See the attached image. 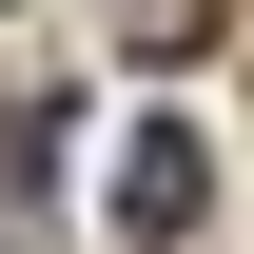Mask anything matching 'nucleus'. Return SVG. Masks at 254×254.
Returning <instances> with one entry per match:
<instances>
[{
    "label": "nucleus",
    "mask_w": 254,
    "mask_h": 254,
    "mask_svg": "<svg viewBox=\"0 0 254 254\" xmlns=\"http://www.w3.org/2000/svg\"><path fill=\"white\" fill-rule=\"evenodd\" d=\"M137 39H176V59H195V39H215V0H137Z\"/></svg>",
    "instance_id": "2"
},
{
    "label": "nucleus",
    "mask_w": 254,
    "mask_h": 254,
    "mask_svg": "<svg viewBox=\"0 0 254 254\" xmlns=\"http://www.w3.org/2000/svg\"><path fill=\"white\" fill-rule=\"evenodd\" d=\"M195 215H215V157H195V118H157V137H137V157H118V235H195Z\"/></svg>",
    "instance_id": "1"
}]
</instances>
